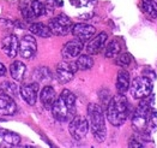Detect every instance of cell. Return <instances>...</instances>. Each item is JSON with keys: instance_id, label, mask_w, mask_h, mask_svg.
<instances>
[{"instance_id": "7c38bea8", "label": "cell", "mask_w": 157, "mask_h": 148, "mask_svg": "<svg viewBox=\"0 0 157 148\" xmlns=\"http://www.w3.org/2000/svg\"><path fill=\"white\" fill-rule=\"evenodd\" d=\"M84 48V42H82L78 39H75V40H71L68 42H66L61 50V55L65 60H71V59H75L77 58L79 54L82 53Z\"/></svg>"}, {"instance_id": "2e32d148", "label": "cell", "mask_w": 157, "mask_h": 148, "mask_svg": "<svg viewBox=\"0 0 157 148\" xmlns=\"http://www.w3.org/2000/svg\"><path fill=\"white\" fill-rule=\"evenodd\" d=\"M17 112V105L14 99L0 94V114L1 116H13Z\"/></svg>"}, {"instance_id": "7402d4cb", "label": "cell", "mask_w": 157, "mask_h": 148, "mask_svg": "<svg viewBox=\"0 0 157 148\" xmlns=\"http://www.w3.org/2000/svg\"><path fill=\"white\" fill-rule=\"evenodd\" d=\"M142 10L150 18H157V1L156 0H142Z\"/></svg>"}, {"instance_id": "d4e9b609", "label": "cell", "mask_w": 157, "mask_h": 148, "mask_svg": "<svg viewBox=\"0 0 157 148\" xmlns=\"http://www.w3.org/2000/svg\"><path fill=\"white\" fill-rule=\"evenodd\" d=\"M120 52H121V45H120V42L118 40H113L105 46V58H114V57L119 55Z\"/></svg>"}, {"instance_id": "5bb4252c", "label": "cell", "mask_w": 157, "mask_h": 148, "mask_svg": "<svg viewBox=\"0 0 157 148\" xmlns=\"http://www.w3.org/2000/svg\"><path fill=\"white\" fill-rule=\"evenodd\" d=\"M107 39H108V35H107V33H105V31L100 33L97 36L90 39L89 42H88V45H86V52H88V54L100 53L105 48Z\"/></svg>"}, {"instance_id": "484cf974", "label": "cell", "mask_w": 157, "mask_h": 148, "mask_svg": "<svg viewBox=\"0 0 157 148\" xmlns=\"http://www.w3.org/2000/svg\"><path fill=\"white\" fill-rule=\"evenodd\" d=\"M30 9L33 11V14H35V17L37 18L40 16H43V14H47V9H46V5L43 2H41L40 0H33L31 4H30Z\"/></svg>"}, {"instance_id": "83f0119b", "label": "cell", "mask_w": 157, "mask_h": 148, "mask_svg": "<svg viewBox=\"0 0 157 148\" xmlns=\"http://www.w3.org/2000/svg\"><path fill=\"white\" fill-rule=\"evenodd\" d=\"M128 146L133 148H142L144 145H143V141L140 140L139 136H133L130 138V142H128Z\"/></svg>"}, {"instance_id": "603a6c76", "label": "cell", "mask_w": 157, "mask_h": 148, "mask_svg": "<svg viewBox=\"0 0 157 148\" xmlns=\"http://www.w3.org/2000/svg\"><path fill=\"white\" fill-rule=\"evenodd\" d=\"M34 77L36 82H49L53 78L52 72L48 67L46 66H40L34 71Z\"/></svg>"}, {"instance_id": "ba28073f", "label": "cell", "mask_w": 157, "mask_h": 148, "mask_svg": "<svg viewBox=\"0 0 157 148\" xmlns=\"http://www.w3.org/2000/svg\"><path fill=\"white\" fill-rule=\"evenodd\" d=\"M77 71H78V67H77L76 63L65 60V62H61L56 65L55 75H56V78L60 83H68L70 81L73 80Z\"/></svg>"}, {"instance_id": "ac0fdd59", "label": "cell", "mask_w": 157, "mask_h": 148, "mask_svg": "<svg viewBox=\"0 0 157 148\" xmlns=\"http://www.w3.org/2000/svg\"><path fill=\"white\" fill-rule=\"evenodd\" d=\"M131 82H130V74L126 70H120L117 77V89L119 93L125 94L130 89Z\"/></svg>"}, {"instance_id": "f546056e", "label": "cell", "mask_w": 157, "mask_h": 148, "mask_svg": "<svg viewBox=\"0 0 157 148\" xmlns=\"http://www.w3.org/2000/svg\"><path fill=\"white\" fill-rule=\"evenodd\" d=\"M6 75V67L5 65L0 62V77H2V76H5Z\"/></svg>"}, {"instance_id": "7a4b0ae2", "label": "cell", "mask_w": 157, "mask_h": 148, "mask_svg": "<svg viewBox=\"0 0 157 148\" xmlns=\"http://www.w3.org/2000/svg\"><path fill=\"white\" fill-rule=\"evenodd\" d=\"M130 111H131V108H130L127 98L124 94L119 93V94L112 96V99L107 104L105 114L112 125L120 126L127 121V118L130 116Z\"/></svg>"}, {"instance_id": "44dd1931", "label": "cell", "mask_w": 157, "mask_h": 148, "mask_svg": "<svg viewBox=\"0 0 157 148\" xmlns=\"http://www.w3.org/2000/svg\"><path fill=\"white\" fill-rule=\"evenodd\" d=\"M0 137L9 145L11 146H18L21 143V136L17 134V133H13L11 130H6V129H2L1 130V134Z\"/></svg>"}, {"instance_id": "4316f807", "label": "cell", "mask_w": 157, "mask_h": 148, "mask_svg": "<svg viewBox=\"0 0 157 148\" xmlns=\"http://www.w3.org/2000/svg\"><path fill=\"white\" fill-rule=\"evenodd\" d=\"M132 62V57L130 53H122L118 55V58L115 59V64L121 67H126L131 64Z\"/></svg>"}, {"instance_id": "8992f818", "label": "cell", "mask_w": 157, "mask_h": 148, "mask_svg": "<svg viewBox=\"0 0 157 148\" xmlns=\"http://www.w3.org/2000/svg\"><path fill=\"white\" fill-rule=\"evenodd\" d=\"M72 21L66 14H58L56 17H53L48 22V27L51 29L53 35L56 36H64L72 29Z\"/></svg>"}, {"instance_id": "4dcf8cb0", "label": "cell", "mask_w": 157, "mask_h": 148, "mask_svg": "<svg viewBox=\"0 0 157 148\" xmlns=\"http://www.w3.org/2000/svg\"><path fill=\"white\" fill-rule=\"evenodd\" d=\"M1 130H2V128H0V134H1Z\"/></svg>"}, {"instance_id": "6da1fadb", "label": "cell", "mask_w": 157, "mask_h": 148, "mask_svg": "<svg viewBox=\"0 0 157 148\" xmlns=\"http://www.w3.org/2000/svg\"><path fill=\"white\" fill-rule=\"evenodd\" d=\"M132 126L136 133L150 134L157 128V114L150 101L145 98L134 110L132 114Z\"/></svg>"}, {"instance_id": "cb8c5ba5", "label": "cell", "mask_w": 157, "mask_h": 148, "mask_svg": "<svg viewBox=\"0 0 157 148\" xmlns=\"http://www.w3.org/2000/svg\"><path fill=\"white\" fill-rule=\"evenodd\" d=\"M76 64L78 70L82 71H85V70H90L94 66V59L89 54H79L77 57V60H76Z\"/></svg>"}, {"instance_id": "ffe728a7", "label": "cell", "mask_w": 157, "mask_h": 148, "mask_svg": "<svg viewBox=\"0 0 157 148\" xmlns=\"http://www.w3.org/2000/svg\"><path fill=\"white\" fill-rule=\"evenodd\" d=\"M19 92L18 86L11 81H4L0 83V93L6 96H10L12 99H16Z\"/></svg>"}, {"instance_id": "5b68a950", "label": "cell", "mask_w": 157, "mask_h": 148, "mask_svg": "<svg viewBox=\"0 0 157 148\" xmlns=\"http://www.w3.org/2000/svg\"><path fill=\"white\" fill-rule=\"evenodd\" d=\"M130 92L134 99H145L152 92V81L145 76L137 77L130 86Z\"/></svg>"}, {"instance_id": "277c9868", "label": "cell", "mask_w": 157, "mask_h": 148, "mask_svg": "<svg viewBox=\"0 0 157 148\" xmlns=\"http://www.w3.org/2000/svg\"><path fill=\"white\" fill-rule=\"evenodd\" d=\"M89 125L91 128L92 135L97 142H103L107 137V126L103 108L98 104H89L88 106Z\"/></svg>"}, {"instance_id": "f1b7e54d", "label": "cell", "mask_w": 157, "mask_h": 148, "mask_svg": "<svg viewBox=\"0 0 157 148\" xmlns=\"http://www.w3.org/2000/svg\"><path fill=\"white\" fill-rule=\"evenodd\" d=\"M22 14H23V17L25 18L26 21H33V19H35V18H36V17H35V14H33V11H31L30 6H29V7H24V9L22 10Z\"/></svg>"}, {"instance_id": "8fae6325", "label": "cell", "mask_w": 157, "mask_h": 148, "mask_svg": "<svg viewBox=\"0 0 157 148\" xmlns=\"http://www.w3.org/2000/svg\"><path fill=\"white\" fill-rule=\"evenodd\" d=\"M40 84L39 82H33V83H26L23 84L19 88V93L22 99L25 101L28 105L34 106L37 100V94H39Z\"/></svg>"}, {"instance_id": "d6986e66", "label": "cell", "mask_w": 157, "mask_h": 148, "mask_svg": "<svg viewBox=\"0 0 157 148\" xmlns=\"http://www.w3.org/2000/svg\"><path fill=\"white\" fill-rule=\"evenodd\" d=\"M29 30L31 34H34L35 36H40V38H51L53 34L51 31V29L48 26L43 24V23H40V22H36V23H31L30 27H29Z\"/></svg>"}, {"instance_id": "30bf717a", "label": "cell", "mask_w": 157, "mask_h": 148, "mask_svg": "<svg viewBox=\"0 0 157 148\" xmlns=\"http://www.w3.org/2000/svg\"><path fill=\"white\" fill-rule=\"evenodd\" d=\"M71 31L76 39L80 40L82 42H86L95 36L96 28L91 24H86V23H77V24L72 26Z\"/></svg>"}, {"instance_id": "52a82bcc", "label": "cell", "mask_w": 157, "mask_h": 148, "mask_svg": "<svg viewBox=\"0 0 157 148\" xmlns=\"http://www.w3.org/2000/svg\"><path fill=\"white\" fill-rule=\"evenodd\" d=\"M89 128H90L89 121L83 116H75L68 124V131L71 136L78 141L86 136Z\"/></svg>"}, {"instance_id": "3957f363", "label": "cell", "mask_w": 157, "mask_h": 148, "mask_svg": "<svg viewBox=\"0 0 157 148\" xmlns=\"http://www.w3.org/2000/svg\"><path fill=\"white\" fill-rule=\"evenodd\" d=\"M75 112H76V95L68 89H64L53 104V117L58 122L65 123L70 122L75 117Z\"/></svg>"}, {"instance_id": "9a60e30c", "label": "cell", "mask_w": 157, "mask_h": 148, "mask_svg": "<svg viewBox=\"0 0 157 148\" xmlns=\"http://www.w3.org/2000/svg\"><path fill=\"white\" fill-rule=\"evenodd\" d=\"M40 100L46 110H52L53 104L56 100V93L52 86H46L42 88L40 93Z\"/></svg>"}, {"instance_id": "4fadbf2b", "label": "cell", "mask_w": 157, "mask_h": 148, "mask_svg": "<svg viewBox=\"0 0 157 148\" xmlns=\"http://www.w3.org/2000/svg\"><path fill=\"white\" fill-rule=\"evenodd\" d=\"M1 51L9 58H14L19 52V41L16 35H7L1 41Z\"/></svg>"}, {"instance_id": "e0dca14e", "label": "cell", "mask_w": 157, "mask_h": 148, "mask_svg": "<svg viewBox=\"0 0 157 148\" xmlns=\"http://www.w3.org/2000/svg\"><path fill=\"white\" fill-rule=\"evenodd\" d=\"M26 72V66L24 65V63L19 62V60H14L13 63H11L10 65V74L12 76V78L14 81H23L25 77Z\"/></svg>"}, {"instance_id": "9c48e42d", "label": "cell", "mask_w": 157, "mask_h": 148, "mask_svg": "<svg viewBox=\"0 0 157 148\" xmlns=\"http://www.w3.org/2000/svg\"><path fill=\"white\" fill-rule=\"evenodd\" d=\"M37 52V42L33 35H24L19 41V52L21 57L24 59H33Z\"/></svg>"}]
</instances>
